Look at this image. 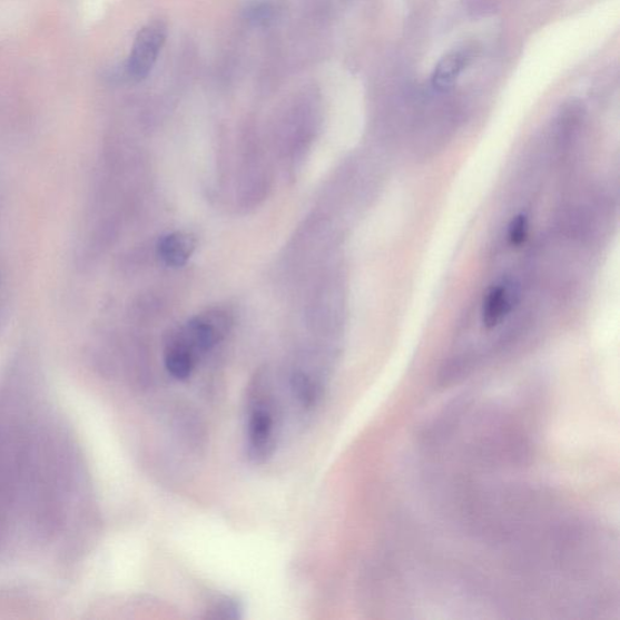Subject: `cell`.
Listing matches in <instances>:
<instances>
[{
	"label": "cell",
	"instance_id": "277c9868",
	"mask_svg": "<svg viewBox=\"0 0 620 620\" xmlns=\"http://www.w3.org/2000/svg\"><path fill=\"white\" fill-rule=\"evenodd\" d=\"M516 302L515 288L508 282H501L489 288L481 305V323L488 329L501 325L512 313Z\"/></svg>",
	"mask_w": 620,
	"mask_h": 620
},
{
	"label": "cell",
	"instance_id": "6da1fadb",
	"mask_svg": "<svg viewBox=\"0 0 620 620\" xmlns=\"http://www.w3.org/2000/svg\"><path fill=\"white\" fill-rule=\"evenodd\" d=\"M268 377L258 375L250 388L246 406L245 449L253 462H266L277 441V417Z\"/></svg>",
	"mask_w": 620,
	"mask_h": 620
},
{
	"label": "cell",
	"instance_id": "3957f363",
	"mask_svg": "<svg viewBox=\"0 0 620 620\" xmlns=\"http://www.w3.org/2000/svg\"><path fill=\"white\" fill-rule=\"evenodd\" d=\"M229 326V314L217 308L195 316L181 331L191 346L200 354L217 346L226 337Z\"/></svg>",
	"mask_w": 620,
	"mask_h": 620
},
{
	"label": "cell",
	"instance_id": "7a4b0ae2",
	"mask_svg": "<svg viewBox=\"0 0 620 620\" xmlns=\"http://www.w3.org/2000/svg\"><path fill=\"white\" fill-rule=\"evenodd\" d=\"M167 37L168 27L163 21L149 22L137 33L126 66L128 78L140 81L148 77L154 70Z\"/></svg>",
	"mask_w": 620,
	"mask_h": 620
},
{
	"label": "cell",
	"instance_id": "ba28073f",
	"mask_svg": "<svg viewBox=\"0 0 620 620\" xmlns=\"http://www.w3.org/2000/svg\"><path fill=\"white\" fill-rule=\"evenodd\" d=\"M277 13V8L272 0H250L244 9V17L247 22L254 26L269 24Z\"/></svg>",
	"mask_w": 620,
	"mask_h": 620
},
{
	"label": "cell",
	"instance_id": "52a82bcc",
	"mask_svg": "<svg viewBox=\"0 0 620 620\" xmlns=\"http://www.w3.org/2000/svg\"><path fill=\"white\" fill-rule=\"evenodd\" d=\"M196 238L187 232L167 234L158 243V255L170 267H183L196 250Z\"/></svg>",
	"mask_w": 620,
	"mask_h": 620
},
{
	"label": "cell",
	"instance_id": "9c48e42d",
	"mask_svg": "<svg viewBox=\"0 0 620 620\" xmlns=\"http://www.w3.org/2000/svg\"><path fill=\"white\" fill-rule=\"evenodd\" d=\"M530 236V218L526 214H519L508 226V243L513 247H519L528 240Z\"/></svg>",
	"mask_w": 620,
	"mask_h": 620
},
{
	"label": "cell",
	"instance_id": "8992f818",
	"mask_svg": "<svg viewBox=\"0 0 620 620\" xmlns=\"http://www.w3.org/2000/svg\"><path fill=\"white\" fill-rule=\"evenodd\" d=\"M474 53L471 49H454L441 59L432 73V87L437 92H446L456 85L460 77L470 67Z\"/></svg>",
	"mask_w": 620,
	"mask_h": 620
},
{
	"label": "cell",
	"instance_id": "5b68a950",
	"mask_svg": "<svg viewBox=\"0 0 620 620\" xmlns=\"http://www.w3.org/2000/svg\"><path fill=\"white\" fill-rule=\"evenodd\" d=\"M198 356L199 353L191 346L183 331H178L165 347L164 365L171 377L177 381H186L195 371Z\"/></svg>",
	"mask_w": 620,
	"mask_h": 620
}]
</instances>
